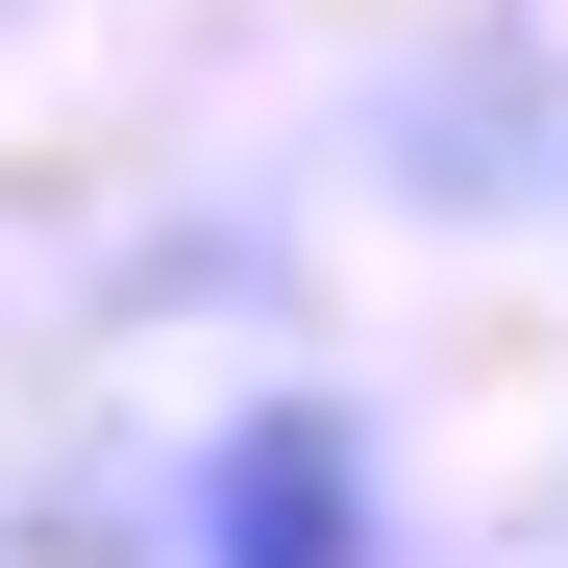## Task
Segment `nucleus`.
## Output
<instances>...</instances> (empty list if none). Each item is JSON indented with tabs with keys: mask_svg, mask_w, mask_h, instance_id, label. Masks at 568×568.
<instances>
[{
	"mask_svg": "<svg viewBox=\"0 0 568 568\" xmlns=\"http://www.w3.org/2000/svg\"><path fill=\"white\" fill-rule=\"evenodd\" d=\"M173 544L199 568H396V469H371L346 396H247V420H199V469H173Z\"/></svg>",
	"mask_w": 568,
	"mask_h": 568,
	"instance_id": "f257e3e1",
	"label": "nucleus"
}]
</instances>
